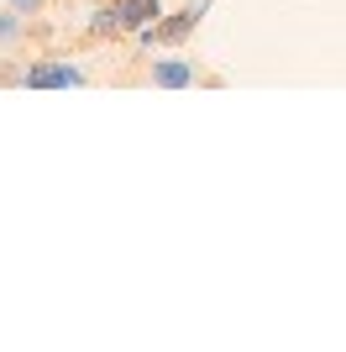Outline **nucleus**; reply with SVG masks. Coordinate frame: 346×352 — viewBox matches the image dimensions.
Listing matches in <instances>:
<instances>
[{
	"label": "nucleus",
	"mask_w": 346,
	"mask_h": 352,
	"mask_svg": "<svg viewBox=\"0 0 346 352\" xmlns=\"http://www.w3.org/2000/svg\"><path fill=\"white\" fill-rule=\"evenodd\" d=\"M205 11H210V0H189L184 11H173L168 21H152V27H142V43H147V47H152V43H184Z\"/></svg>",
	"instance_id": "f257e3e1"
},
{
	"label": "nucleus",
	"mask_w": 346,
	"mask_h": 352,
	"mask_svg": "<svg viewBox=\"0 0 346 352\" xmlns=\"http://www.w3.org/2000/svg\"><path fill=\"white\" fill-rule=\"evenodd\" d=\"M21 85L27 89H73V85H84V74L73 69V63H32L21 74Z\"/></svg>",
	"instance_id": "f03ea898"
},
{
	"label": "nucleus",
	"mask_w": 346,
	"mask_h": 352,
	"mask_svg": "<svg viewBox=\"0 0 346 352\" xmlns=\"http://www.w3.org/2000/svg\"><path fill=\"white\" fill-rule=\"evenodd\" d=\"M115 16H121V27H152V21H158L163 16V6L158 0H115Z\"/></svg>",
	"instance_id": "7ed1b4c3"
},
{
	"label": "nucleus",
	"mask_w": 346,
	"mask_h": 352,
	"mask_svg": "<svg viewBox=\"0 0 346 352\" xmlns=\"http://www.w3.org/2000/svg\"><path fill=\"white\" fill-rule=\"evenodd\" d=\"M152 85H163V89H184V85H194V69H189L184 58H163V63H152Z\"/></svg>",
	"instance_id": "20e7f679"
},
{
	"label": "nucleus",
	"mask_w": 346,
	"mask_h": 352,
	"mask_svg": "<svg viewBox=\"0 0 346 352\" xmlns=\"http://www.w3.org/2000/svg\"><path fill=\"white\" fill-rule=\"evenodd\" d=\"M11 6H16V16L21 11H43V0H11Z\"/></svg>",
	"instance_id": "39448f33"
},
{
	"label": "nucleus",
	"mask_w": 346,
	"mask_h": 352,
	"mask_svg": "<svg viewBox=\"0 0 346 352\" xmlns=\"http://www.w3.org/2000/svg\"><path fill=\"white\" fill-rule=\"evenodd\" d=\"M0 37H16V16H0Z\"/></svg>",
	"instance_id": "423d86ee"
}]
</instances>
